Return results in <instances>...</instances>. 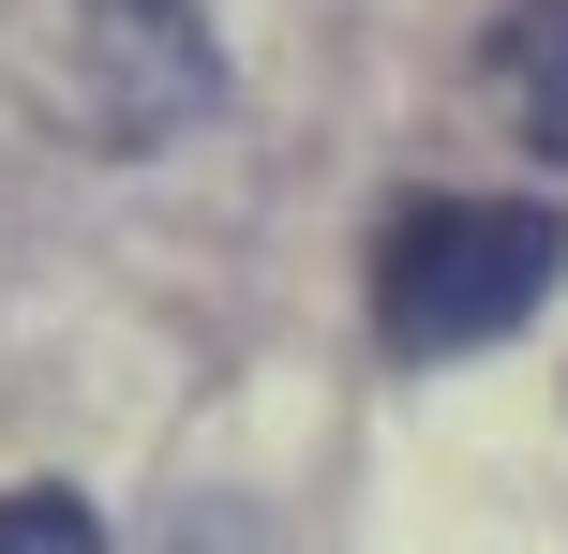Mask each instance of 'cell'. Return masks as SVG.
I'll use <instances>...</instances> for the list:
<instances>
[{"label": "cell", "instance_id": "277c9868", "mask_svg": "<svg viewBox=\"0 0 568 554\" xmlns=\"http://www.w3.org/2000/svg\"><path fill=\"white\" fill-rule=\"evenodd\" d=\"M0 554H105V525H90V495L30 480V495H0Z\"/></svg>", "mask_w": 568, "mask_h": 554}, {"label": "cell", "instance_id": "3957f363", "mask_svg": "<svg viewBox=\"0 0 568 554\" xmlns=\"http://www.w3.org/2000/svg\"><path fill=\"white\" fill-rule=\"evenodd\" d=\"M494 105H509V135L568 165V0H509L494 16Z\"/></svg>", "mask_w": 568, "mask_h": 554}, {"label": "cell", "instance_id": "7a4b0ae2", "mask_svg": "<svg viewBox=\"0 0 568 554\" xmlns=\"http://www.w3.org/2000/svg\"><path fill=\"white\" fill-rule=\"evenodd\" d=\"M195 105H210L195 0H60V30H45V120H75V135H105V150H150Z\"/></svg>", "mask_w": 568, "mask_h": 554}, {"label": "cell", "instance_id": "6da1fadb", "mask_svg": "<svg viewBox=\"0 0 568 554\" xmlns=\"http://www.w3.org/2000/svg\"><path fill=\"white\" fill-rule=\"evenodd\" d=\"M554 255H568V225L524 210V195H419L374 240V330H389L404 360H464V345H494V330L539 315Z\"/></svg>", "mask_w": 568, "mask_h": 554}]
</instances>
